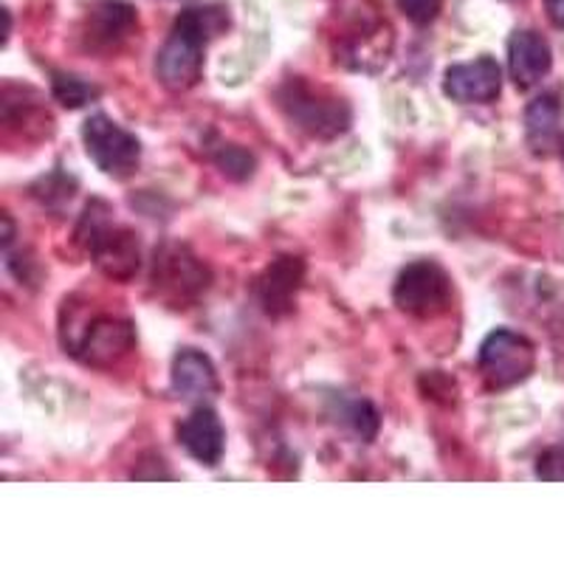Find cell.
<instances>
[{
    "label": "cell",
    "instance_id": "7",
    "mask_svg": "<svg viewBox=\"0 0 564 564\" xmlns=\"http://www.w3.org/2000/svg\"><path fill=\"white\" fill-rule=\"evenodd\" d=\"M477 367L488 390H511L522 384L536 367V350L531 339L508 327H497L486 336L477 356Z\"/></svg>",
    "mask_w": 564,
    "mask_h": 564
},
{
    "label": "cell",
    "instance_id": "3",
    "mask_svg": "<svg viewBox=\"0 0 564 564\" xmlns=\"http://www.w3.org/2000/svg\"><path fill=\"white\" fill-rule=\"evenodd\" d=\"M276 105L294 128L314 139H336L350 128V105L305 77H291L276 88Z\"/></svg>",
    "mask_w": 564,
    "mask_h": 564
},
{
    "label": "cell",
    "instance_id": "23",
    "mask_svg": "<svg viewBox=\"0 0 564 564\" xmlns=\"http://www.w3.org/2000/svg\"><path fill=\"white\" fill-rule=\"evenodd\" d=\"M562 155H564V139H562Z\"/></svg>",
    "mask_w": 564,
    "mask_h": 564
},
{
    "label": "cell",
    "instance_id": "1",
    "mask_svg": "<svg viewBox=\"0 0 564 564\" xmlns=\"http://www.w3.org/2000/svg\"><path fill=\"white\" fill-rule=\"evenodd\" d=\"M229 26L224 9L193 7L184 9L173 23L167 43L155 57V77L170 90H189L204 74V54L209 43Z\"/></svg>",
    "mask_w": 564,
    "mask_h": 564
},
{
    "label": "cell",
    "instance_id": "16",
    "mask_svg": "<svg viewBox=\"0 0 564 564\" xmlns=\"http://www.w3.org/2000/svg\"><path fill=\"white\" fill-rule=\"evenodd\" d=\"M562 102L556 94H542L525 110V135L536 155H551L562 148Z\"/></svg>",
    "mask_w": 564,
    "mask_h": 564
},
{
    "label": "cell",
    "instance_id": "12",
    "mask_svg": "<svg viewBox=\"0 0 564 564\" xmlns=\"http://www.w3.org/2000/svg\"><path fill=\"white\" fill-rule=\"evenodd\" d=\"M302 282H305V263H302L300 257H276L274 263L257 276L254 282V296L260 302V308L269 316L291 314Z\"/></svg>",
    "mask_w": 564,
    "mask_h": 564
},
{
    "label": "cell",
    "instance_id": "11",
    "mask_svg": "<svg viewBox=\"0 0 564 564\" xmlns=\"http://www.w3.org/2000/svg\"><path fill=\"white\" fill-rule=\"evenodd\" d=\"M139 29V14L124 0H99L85 18L83 40L88 52H116Z\"/></svg>",
    "mask_w": 564,
    "mask_h": 564
},
{
    "label": "cell",
    "instance_id": "17",
    "mask_svg": "<svg viewBox=\"0 0 564 564\" xmlns=\"http://www.w3.org/2000/svg\"><path fill=\"white\" fill-rule=\"evenodd\" d=\"M212 161H215L220 173L231 181L251 178L257 167L254 155H251L249 150L240 148V144H226V141H220L218 148L212 150Z\"/></svg>",
    "mask_w": 564,
    "mask_h": 564
},
{
    "label": "cell",
    "instance_id": "20",
    "mask_svg": "<svg viewBox=\"0 0 564 564\" xmlns=\"http://www.w3.org/2000/svg\"><path fill=\"white\" fill-rule=\"evenodd\" d=\"M398 9L415 23V26H430L441 14L443 0H398Z\"/></svg>",
    "mask_w": 564,
    "mask_h": 564
},
{
    "label": "cell",
    "instance_id": "18",
    "mask_svg": "<svg viewBox=\"0 0 564 564\" xmlns=\"http://www.w3.org/2000/svg\"><path fill=\"white\" fill-rule=\"evenodd\" d=\"M52 90L54 99L68 110L85 108V105L94 102V99L99 97L97 85L85 83L83 77H74V74H54Z\"/></svg>",
    "mask_w": 564,
    "mask_h": 564
},
{
    "label": "cell",
    "instance_id": "21",
    "mask_svg": "<svg viewBox=\"0 0 564 564\" xmlns=\"http://www.w3.org/2000/svg\"><path fill=\"white\" fill-rule=\"evenodd\" d=\"M536 477L539 480H551V482L564 480V446H553V449L539 455Z\"/></svg>",
    "mask_w": 564,
    "mask_h": 564
},
{
    "label": "cell",
    "instance_id": "8",
    "mask_svg": "<svg viewBox=\"0 0 564 564\" xmlns=\"http://www.w3.org/2000/svg\"><path fill=\"white\" fill-rule=\"evenodd\" d=\"M83 141L90 161L110 178H130L141 161V141L110 116L94 113L83 124Z\"/></svg>",
    "mask_w": 564,
    "mask_h": 564
},
{
    "label": "cell",
    "instance_id": "15",
    "mask_svg": "<svg viewBox=\"0 0 564 564\" xmlns=\"http://www.w3.org/2000/svg\"><path fill=\"white\" fill-rule=\"evenodd\" d=\"M173 390L184 401H204L218 392V372L206 352L184 347L173 359Z\"/></svg>",
    "mask_w": 564,
    "mask_h": 564
},
{
    "label": "cell",
    "instance_id": "14",
    "mask_svg": "<svg viewBox=\"0 0 564 564\" xmlns=\"http://www.w3.org/2000/svg\"><path fill=\"white\" fill-rule=\"evenodd\" d=\"M551 45L536 32H513L508 40V70L520 90L533 88L551 74Z\"/></svg>",
    "mask_w": 564,
    "mask_h": 564
},
{
    "label": "cell",
    "instance_id": "5",
    "mask_svg": "<svg viewBox=\"0 0 564 564\" xmlns=\"http://www.w3.org/2000/svg\"><path fill=\"white\" fill-rule=\"evenodd\" d=\"M153 291L170 308H189L209 289L212 274L193 251L181 243H167L155 251Z\"/></svg>",
    "mask_w": 564,
    "mask_h": 564
},
{
    "label": "cell",
    "instance_id": "4",
    "mask_svg": "<svg viewBox=\"0 0 564 564\" xmlns=\"http://www.w3.org/2000/svg\"><path fill=\"white\" fill-rule=\"evenodd\" d=\"M65 352L90 367H113L135 347V330L128 319L113 314L83 316L63 325Z\"/></svg>",
    "mask_w": 564,
    "mask_h": 564
},
{
    "label": "cell",
    "instance_id": "19",
    "mask_svg": "<svg viewBox=\"0 0 564 564\" xmlns=\"http://www.w3.org/2000/svg\"><path fill=\"white\" fill-rule=\"evenodd\" d=\"M341 417H345L347 426H350L361 441H372V437L379 435L381 417L379 410H376L370 401H347L345 410H341Z\"/></svg>",
    "mask_w": 564,
    "mask_h": 564
},
{
    "label": "cell",
    "instance_id": "2",
    "mask_svg": "<svg viewBox=\"0 0 564 564\" xmlns=\"http://www.w3.org/2000/svg\"><path fill=\"white\" fill-rule=\"evenodd\" d=\"M77 243L90 254L108 280L128 282L139 274L141 246L139 235L128 226L110 220V206L105 200H90L77 226Z\"/></svg>",
    "mask_w": 564,
    "mask_h": 564
},
{
    "label": "cell",
    "instance_id": "9",
    "mask_svg": "<svg viewBox=\"0 0 564 564\" xmlns=\"http://www.w3.org/2000/svg\"><path fill=\"white\" fill-rule=\"evenodd\" d=\"M392 34L384 20L376 14V9L365 12L356 9L350 20L339 32V43H336V54L347 68L356 70H376L387 63L390 57Z\"/></svg>",
    "mask_w": 564,
    "mask_h": 564
},
{
    "label": "cell",
    "instance_id": "13",
    "mask_svg": "<svg viewBox=\"0 0 564 564\" xmlns=\"http://www.w3.org/2000/svg\"><path fill=\"white\" fill-rule=\"evenodd\" d=\"M178 441L189 452V457L204 466H218L224 460L226 430L212 406H198L193 415L178 423Z\"/></svg>",
    "mask_w": 564,
    "mask_h": 564
},
{
    "label": "cell",
    "instance_id": "10",
    "mask_svg": "<svg viewBox=\"0 0 564 564\" xmlns=\"http://www.w3.org/2000/svg\"><path fill=\"white\" fill-rule=\"evenodd\" d=\"M502 90V70L497 59L482 54L471 63H457L446 68L443 77V94L452 102L460 105H488L500 97Z\"/></svg>",
    "mask_w": 564,
    "mask_h": 564
},
{
    "label": "cell",
    "instance_id": "6",
    "mask_svg": "<svg viewBox=\"0 0 564 564\" xmlns=\"http://www.w3.org/2000/svg\"><path fill=\"white\" fill-rule=\"evenodd\" d=\"M392 300L404 314L417 316V319H435V316L449 314L452 302H455L452 276L435 260H415L398 274Z\"/></svg>",
    "mask_w": 564,
    "mask_h": 564
},
{
    "label": "cell",
    "instance_id": "22",
    "mask_svg": "<svg viewBox=\"0 0 564 564\" xmlns=\"http://www.w3.org/2000/svg\"><path fill=\"white\" fill-rule=\"evenodd\" d=\"M547 18L553 20V26L564 29V0H545Z\"/></svg>",
    "mask_w": 564,
    "mask_h": 564
}]
</instances>
